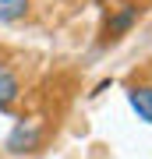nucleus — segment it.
Here are the masks:
<instances>
[{"label":"nucleus","mask_w":152,"mask_h":159,"mask_svg":"<svg viewBox=\"0 0 152 159\" xmlns=\"http://www.w3.org/2000/svg\"><path fill=\"white\" fill-rule=\"evenodd\" d=\"M18 96H21V81H18L11 64L0 60V110H11Z\"/></svg>","instance_id":"20e7f679"},{"label":"nucleus","mask_w":152,"mask_h":159,"mask_svg":"<svg viewBox=\"0 0 152 159\" xmlns=\"http://www.w3.org/2000/svg\"><path fill=\"white\" fill-rule=\"evenodd\" d=\"M138 14H141L138 0H124V4H117V7L110 11L106 25H103V35H106V39H120V35H127L131 29H135Z\"/></svg>","instance_id":"f03ea898"},{"label":"nucleus","mask_w":152,"mask_h":159,"mask_svg":"<svg viewBox=\"0 0 152 159\" xmlns=\"http://www.w3.org/2000/svg\"><path fill=\"white\" fill-rule=\"evenodd\" d=\"M127 102L131 110L138 113V120H145V124H152V85H145V81H135V85H127Z\"/></svg>","instance_id":"7ed1b4c3"},{"label":"nucleus","mask_w":152,"mask_h":159,"mask_svg":"<svg viewBox=\"0 0 152 159\" xmlns=\"http://www.w3.org/2000/svg\"><path fill=\"white\" fill-rule=\"evenodd\" d=\"M25 14H28V0H0V25L18 21Z\"/></svg>","instance_id":"39448f33"},{"label":"nucleus","mask_w":152,"mask_h":159,"mask_svg":"<svg viewBox=\"0 0 152 159\" xmlns=\"http://www.w3.org/2000/svg\"><path fill=\"white\" fill-rule=\"evenodd\" d=\"M96 4H110V0H96Z\"/></svg>","instance_id":"423d86ee"},{"label":"nucleus","mask_w":152,"mask_h":159,"mask_svg":"<svg viewBox=\"0 0 152 159\" xmlns=\"http://www.w3.org/2000/svg\"><path fill=\"white\" fill-rule=\"evenodd\" d=\"M43 134H46V127H43V120H39V117L18 120V124H14V131L7 134V152H14V156L35 152V148L43 145Z\"/></svg>","instance_id":"f257e3e1"}]
</instances>
